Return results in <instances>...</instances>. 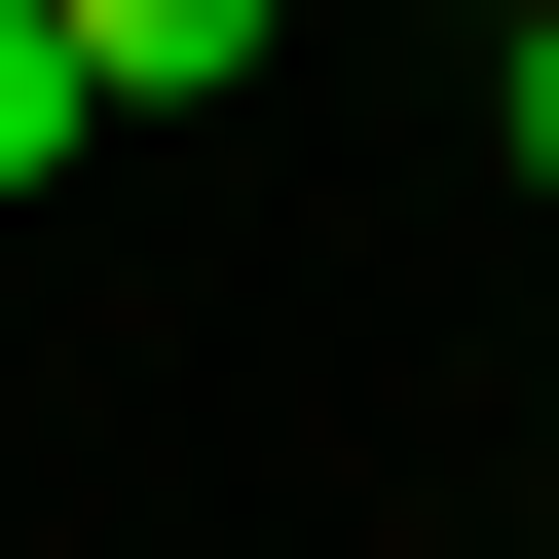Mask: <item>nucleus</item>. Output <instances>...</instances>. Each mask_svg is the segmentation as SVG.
<instances>
[{
	"label": "nucleus",
	"instance_id": "7ed1b4c3",
	"mask_svg": "<svg viewBox=\"0 0 559 559\" xmlns=\"http://www.w3.org/2000/svg\"><path fill=\"white\" fill-rule=\"evenodd\" d=\"M485 150H522V187H559V0H522V38H485Z\"/></svg>",
	"mask_w": 559,
	"mask_h": 559
},
{
	"label": "nucleus",
	"instance_id": "f257e3e1",
	"mask_svg": "<svg viewBox=\"0 0 559 559\" xmlns=\"http://www.w3.org/2000/svg\"><path fill=\"white\" fill-rule=\"evenodd\" d=\"M75 150H112V38H75V0H0V224H38Z\"/></svg>",
	"mask_w": 559,
	"mask_h": 559
},
{
	"label": "nucleus",
	"instance_id": "39448f33",
	"mask_svg": "<svg viewBox=\"0 0 559 559\" xmlns=\"http://www.w3.org/2000/svg\"><path fill=\"white\" fill-rule=\"evenodd\" d=\"M522 522H559V448H522Z\"/></svg>",
	"mask_w": 559,
	"mask_h": 559
},
{
	"label": "nucleus",
	"instance_id": "f03ea898",
	"mask_svg": "<svg viewBox=\"0 0 559 559\" xmlns=\"http://www.w3.org/2000/svg\"><path fill=\"white\" fill-rule=\"evenodd\" d=\"M75 38H112V112H224V75H261V0H75Z\"/></svg>",
	"mask_w": 559,
	"mask_h": 559
},
{
	"label": "nucleus",
	"instance_id": "20e7f679",
	"mask_svg": "<svg viewBox=\"0 0 559 559\" xmlns=\"http://www.w3.org/2000/svg\"><path fill=\"white\" fill-rule=\"evenodd\" d=\"M448 38H522V0H448Z\"/></svg>",
	"mask_w": 559,
	"mask_h": 559
}]
</instances>
